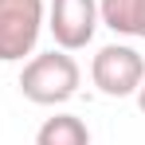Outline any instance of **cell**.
<instances>
[{
    "instance_id": "obj_6",
    "label": "cell",
    "mask_w": 145,
    "mask_h": 145,
    "mask_svg": "<svg viewBox=\"0 0 145 145\" xmlns=\"http://www.w3.org/2000/svg\"><path fill=\"white\" fill-rule=\"evenodd\" d=\"M98 24L114 35H137V0H98Z\"/></svg>"
},
{
    "instance_id": "obj_4",
    "label": "cell",
    "mask_w": 145,
    "mask_h": 145,
    "mask_svg": "<svg viewBox=\"0 0 145 145\" xmlns=\"http://www.w3.org/2000/svg\"><path fill=\"white\" fill-rule=\"evenodd\" d=\"M47 31L55 35V47L82 51L98 31V0H51Z\"/></svg>"
},
{
    "instance_id": "obj_1",
    "label": "cell",
    "mask_w": 145,
    "mask_h": 145,
    "mask_svg": "<svg viewBox=\"0 0 145 145\" xmlns=\"http://www.w3.org/2000/svg\"><path fill=\"white\" fill-rule=\"evenodd\" d=\"M78 82H82V71H78L74 55L63 47H51V51H39L24 63L20 94L35 106H63V102L74 98Z\"/></svg>"
},
{
    "instance_id": "obj_2",
    "label": "cell",
    "mask_w": 145,
    "mask_h": 145,
    "mask_svg": "<svg viewBox=\"0 0 145 145\" xmlns=\"http://www.w3.org/2000/svg\"><path fill=\"white\" fill-rule=\"evenodd\" d=\"M43 27H47L43 0H0V63H20L24 55H35Z\"/></svg>"
},
{
    "instance_id": "obj_3",
    "label": "cell",
    "mask_w": 145,
    "mask_h": 145,
    "mask_svg": "<svg viewBox=\"0 0 145 145\" xmlns=\"http://www.w3.org/2000/svg\"><path fill=\"white\" fill-rule=\"evenodd\" d=\"M90 78L106 98H129L145 82V59L129 43H106L90 63Z\"/></svg>"
},
{
    "instance_id": "obj_5",
    "label": "cell",
    "mask_w": 145,
    "mask_h": 145,
    "mask_svg": "<svg viewBox=\"0 0 145 145\" xmlns=\"http://www.w3.org/2000/svg\"><path fill=\"white\" fill-rule=\"evenodd\" d=\"M35 145H90V129L78 114H55L39 125Z\"/></svg>"
},
{
    "instance_id": "obj_7",
    "label": "cell",
    "mask_w": 145,
    "mask_h": 145,
    "mask_svg": "<svg viewBox=\"0 0 145 145\" xmlns=\"http://www.w3.org/2000/svg\"><path fill=\"white\" fill-rule=\"evenodd\" d=\"M137 39H145V0H137Z\"/></svg>"
},
{
    "instance_id": "obj_8",
    "label": "cell",
    "mask_w": 145,
    "mask_h": 145,
    "mask_svg": "<svg viewBox=\"0 0 145 145\" xmlns=\"http://www.w3.org/2000/svg\"><path fill=\"white\" fill-rule=\"evenodd\" d=\"M137 106H141V114H145V82L137 86Z\"/></svg>"
}]
</instances>
